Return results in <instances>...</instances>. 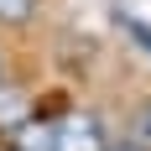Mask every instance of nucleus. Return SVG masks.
<instances>
[{"label": "nucleus", "mask_w": 151, "mask_h": 151, "mask_svg": "<svg viewBox=\"0 0 151 151\" xmlns=\"http://www.w3.org/2000/svg\"><path fill=\"white\" fill-rule=\"evenodd\" d=\"M58 151H109L104 141V120L89 109H73L58 120Z\"/></svg>", "instance_id": "nucleus-1"}, {"label": "nucleus", "mask_w": 151, "mask_h": 151, "mask_svg": "<svg viewBox=\"0 0 151 151\" xmlns=\"http://www.w3.org/2000/svg\"><path fill=\"white\" fill-rule=\"evenodd\" d=\"M130 141H136L141 151H151V99L136 109V115H130Z\"/></svg>", "instance_id": "nucleus-5"}, {"label": "nucleus", "mask_w": 151, "mask_h": 151, "mask_svg": "<svg viewBox=\"0 0 151 151\" xmlns=\"http://www.w3.org/2000/svg\"><path fill=\"white\" fill-rule=\"evenodd\" d=\"M109 151H141V146H136V141H115Z\"/></svg>", "instance_id": "nucleus-7"}, {"label": "nucleus", "mask_w": 151, "mask_h": 151, "mask_svg": "<svg viewBox=\"0 0 151 151\" xmlns=\"http://www.w3.org/2000/svg\"><path fill=\"white\" fill-rule=\"evenodd\" d=\"M37 16V0H0V26H21Z\"/></svg>", "instance_id": "nucleus-4"}, {"label": "nucleus", "mask_w": 151, "mask_h": 151, "mask_svg": "<svg viewBox=\"0 0 151 151\" xmlns=\"http://www.w3.org/2000/svg\"><path fill=\"white\" fill-rule=\"evenodd\" d=\"M11 151H58V120H37L31 115L21 130H11Z\"/></svg>", "instance_id": "nucleus-3"}, {"label": "nucleus", "mask_w": 151, "mask_h": 151, "mask_svg": "<svg viewBox=\"0 0 151 151\" xmlns=\"http://www.w3.org/2000/svg\"><path fill=\"white\" fill-rule=\"evenodd\" d=\"M120 26L130 31V37H136V47H141V52H151V26L141 21V16H130V11H120Z\"/></svg>", "instance_id": "nucleus-6"}, {"label": "nucleus", "mask_w": 151, "mask_h": 151, "mask_svg": "<svg viewBox=\"0 0 151 151\" xmlns=\"http://www.w3.org/2000/svg\"><path fill=\"white\" fill-rule=\"evenodd\" d=\"M26 120H31V94L21 83H11V78H0V136L21 130Z\"/></svg>", "instance_id": "nucleus-2"}]
</instances>
